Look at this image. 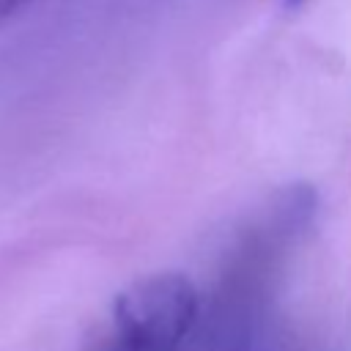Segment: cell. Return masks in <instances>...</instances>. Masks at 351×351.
<instances>
[{
  "label": "cell",
  "instance_id": "6da1fadb",
  "mask_svg": "<svg viewBox=\"0 0 351 351\" xmlns=\"http://www.w3.org/2000/svg\"><path fill=\"white\" fill-rule=\"evenodd\" d=\"M197 318V291L178 271L148 274L115 296L93 351H178Z\"/></svg>",
  "mask_w": 351,
  "mask_h": 351
},
{
  "label": "cell",
  "instance_id": "7a4b0ae2",
  "mask_svg": "<svg viewBox=\"0 0 351 351\" xmlns=\"http://www.w3.org/2000/svg\"><path fill=\"white\" fill-rule=\"evenodd\" d=\"M38 3H44V0H0V22L16 16V14H22V11H27L30 5H38Z\"/></svg>",
  "mask_w": 351,
  "mask_h": 351
},
{
  "label": "cell",
  "instance_id": "3957f363",
  "mask_svg": "<svg viewBox=\"0 0 351 351\" xmlns=\"http://www.w3.org/2000/svg\"><path fill=\"white\" fill-rule=\"evenodd\" d=\"M302 3H307V0H285V5H288V8H299Z\"/></svg>",
  "mask_w": 351,
  "mask_h": 351
}]
</instances>
